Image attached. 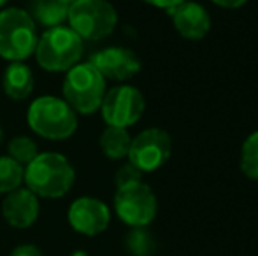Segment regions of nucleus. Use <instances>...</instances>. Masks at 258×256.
<instances>
[{
    "label": "nucleus",
    "mask_w": 258,
    "mask_h": 256,
    "mask_svg": "<svg viewBox=\"0 0 258 256\" xmlns=\"http://www.w3.org/2000/svg\"><path fill=\"white\" fill-rule=\"evenodd\" d=\"M39 154V147L30 137H14L9 142V156L21 165H28Z\"/></svg>",
    "instance_id": "obj_20"
},
{
    "label": "nucleus",
    "mask_w": 258,
    "mask_h": 256,
    "mask_svg": "<svg viewBox=\"0 0 258 256\" xmlns=\"http://www.w3.org/2000/svg\"><path fill=\"white\" fill-rule=\"evenodd\" d=\"M90 63L112 81H128L141 70V60L132 49L126 48H105L90 58Z\"/></svg>",
    "instance_id": "obj_11"
},
{
    "label": "nucleus",
    "mask_w": 258,
    "mask_h": 256,
    "mask_svg": "<svg viewBox=\"0 0 258 256\" xmlns=\"http://www.w3.org/2000/svg\"><path fill=\"white\" fill-rule=\"evenodd\" d=\"M211 2L223 7V9H239V7L244 6L248 0H211Z\"/></svg>",
    "instance_id": "obj_24"
},
{
    "label": "nucleus",
    "mask_w": 258,
    "mask_h": 256,
    "mask_svg": "<svg viewBox=\"0 0 258 256\" xmlns=\"http://www.w3.org/2000/svg\"><path fill=\"white\" fill-rule=\"evenodd\" d=\"M2 137H4V132H2V127H0V142H2Z\"/></svg>",
    "instance_id": "obj_26"
},
{
    "label": "nucleus",
    "mask_w": 258,
    "mask_h": 256,
    "mask_svg": "<svg viewBox=\"0 0 258 256\" xmlns=\"http://www.w3.org/2000/svg\"><path fill=\"white\" fill-rule=\"evenodd\" d=\"M25 168L11 156H0V193H11L21 186Z\"/></svg>",
    "instance_id": "obj_17"
},
{
    "label": "nucleus",
    "mask_w": 258,
    "mask_h": 256,
    "mask_svg": "<svg viewBox=\"0 0 258 256\" xmlns=\"http://www.w3.org/2000/svg\"><path fill=\"white\" fill-rule=\"evenodd\" d=\"M76 179L74 167L60 153H39L25 168L28 190L42 198H60L69 193Z\"/></svg>",
    "instance_id": "obj_1"
},
{
    "label": "nucleus",
    "mask_w": 258,
    "mask_h": 256,
    "mask_svg": "<svg viewBox=\"0 0 258 256\" xmlns=\"http://www.w3.org/2000/svg\"><path fill=\"white\" fill-rule=\"evenodd\" d=\"M126 249L132 256H151L155 253V239L146 230V226L130 230V233L126 235Z\"/></svg>",
    "instance_id": "obj_19"
},
{
    "label": "nucleus",
    "mask_w": 258,
    "mask_h": 256,
    "mask_svg": "<svg viewBox=\"0 0 258 256\" xmlns=\"http://www.w3.org/2000/svg\"><path fill=\"white\" fill-rule=\"evenodd\" d=\"M172 153V139L163 128L143 130L132 139L128 161L141 172H155L167 163Z\"/></svg>",
    "instance_id": "obj_9"
},
{
    "label": "nucleus",
    "mask_w": 258,
    "mask_h": 256,
    "mask_svg": "<svg viewBox=\"0 0 258 256\" xmlns=\"http://www.w3.org/2000/svg\"><path fill=\"white\" fill-rule=\"evenodd\" d=\"M85 44L83 39L71 27L48 28L39 37L35 46V58L37 63L48 72H67L74 65L81 62Z\"/></svg>",
    "instance_id": "obj_2"
},
{
    "label": "nucleus",
    "mask_w": 258,
    "mask_h": 256,
    "mask_svg": "<svg viewBox=\"0 0 258 256\" xmlns=\"http://www.w3.org/2000/svg\"><path fill=\"white\" fill-rule=\"evenodd\" d=\"M143 181V172L139 168H136L132 163H126L123 167L118 168L114 176V183H116V188H123V186H128V185H136V183Z\"/></svg>",
    "instance_id": "obj_21"
},
{
    "label": "nucleus",
    "mask_w": 258,
    "mask_h": 256,
    "mask_svg": "<svg viewBox=\"0 0 258 256\" xmlns=\"http://www.w3.org/2000/svg\"><path fill=\"white\" fill-rule=\"evenodd\" d=\"M27 120L37 135L49 140L69 139L78 128V114L65 102L53 95L39 97L28 107Z\"/></svg>",
    "instance_id": "obj_3"
},
{
    "label": "nucleus",
    "mask_w": 258,
    "mask_h": 256,
    "mask_svg": "<svg viewBox=\"0 0 258 256\" xmlns=\"http://www.w3.org/2000/svg\"><path fill=\"white\" fill-rule=\"evenodd\" d=\"M69 7L71 4L65 0H32L28 14L35 23L53 28L67 21Z\"/></svg>",
    "instance_id": "obj_15"
},
{
    "label": "nucleus",
    "mask_w": 258,
    "mask_h": 256,
    "mask_svg": "<svg viewBox=\"0 0 258 256\" xmlns=\"http://www.w3.org/2000/svg\"><path fill=\"white\" fill-rule=\"evenodd\" d=\"M76 256H86L85 253H76Z\"/></svg>",
    "instance_id": "obj_27"
},
{
    "label": "nucleus",
    "mask_w": 258,
    "mask_h": 256,
    "mask_svg": "<svg viewBox=\"0 0 258 256\" xmlns=\"http://www.w3.org/2000/svg\"><path fill=\"white\" fill-rule=\"evenodd\" d=\"M11 256H44L41 253V249L30 244H25V246H18L16 249L11 253Z\"/></svg>",
    "instance_id": "obj_22"
},
{
    "label": "nucleus",
    "mask_w": 258,
    "mask_h": 256,
    "mask_svg": "<svg viewBox=\"0 0 258 256\" xmlns=\"http://www.w3.org/2000/svg\"><path fill=\"white\" fill-rule=\"evenodd\" d=\"M67 21L83 41H100L114 32L118 13L107 0H76L69 7Z\"/></svg>",
    "instance_id": "obj_6"
},
{
    "label": "nucleus",
    "mask_w": 258,
    "mask_h": 256,
    "mask_svg": "<svg viewBox=\"0 0 258 256\" xmlns=\"http://www.w3.org/2000/svg\"><path fill=\"white\" fill-rule=\"evenodd\" d=\"M100 149L109 160H121V158L128 156L130 144H132V137H130L128 130L119 128V127H107L100 135Z\"/></svg>",
    "instance_id": "obj_16"
},
{
    "label": "nucleus",
    "mask_w": 258,
    "mask_h": 256,
    "mask_svg": "<svg viewBox=\"0 0 258 256\" xmlns=\"http://www.w3.org/2000/svg\"><path fill=\"white\" fill-rule=\"evenodd\" d=\"M114 209L118 218L132 228L148 226L156 216V197L153 190L143 181L116 188Z\"/></svg>",
    "instance_id": "obj_7"
},
{
    "label": "nucleus",
    "mask_w": 258,
    "mask_h": 256,
    "mask_svg": "<svg viewBox=\"0 0 258 256\" xmlns=\"http://www.w3.org/2000/svg\"><path fill=\"white\" fill-rule=\"evenodd\" d=\"M105 79L90 62L78 63L63 79L65 102L79 114H93L100 109L105 95Z\"/></svg>",
    "instance_id": "obj_4"
},
{
    "label": "nucleus",
    "mask_w": 258,
    "mask_h": 256,
    "mask_svg": "<svg viewBox=\"0 0 258 256\" xmlns=\"http://www.w3.org/2000/svg\"><path fill=\"white\" fill-rule=\"evenodd\" d=\"M65 2H69V4H72V2H76V0H65Z\"/></svg>",
    "instance_id": "obj_28"
},
{
    "label": "nucleus",
    "mask_w": 258,
    "mask_h": 256,
    "mask_svg": "<svg viewBox=\"0 0 258 256\" xmlns=\"http://www.w3.org/2000/svg\"><path fill=\"white\" fill-rule=\"evenodd\" d=\"M174 28L181 37L188 41H201L211 30V16L202 4L184 0L183 4L169 11Z\"/></svg>",
    "instance_id": "obj_12"
},
{
    "label": "nucleus",
    "mask_w": 258,
    "mask_h": 256,
    "mask_svg": "<svg viewBox=\"0 0 258 256\" xmlns=\"http://www.w3.org/2000/svg\"><path fill=\"white\" fill-rule=\"evenodd\" d=\"M7 2H9V0H0V7H4V6H6Z\"/></svg>",
    "instance_id": "obj_25"
},
{
    "label": "nucleus",
    "mask_w": 258,
    "mask_h": 256,
    "mask_svg": "<svg viewBox=\"0 0 258 256\" xmlns=\"http://www.w3.org/2000/svg\"><path fill=\"white\" fill-rule=\"evenodd\" d=\"M69 225L83 235H99L109 226L111 211L102 200L93 197H81L69 207Z\"/></svg>",
    "instance_id": "obj_10"
},
{
    "label": "nucleus",
    "mask_w": 258,
    "mask_h": 256,
    "mask_svg": "<svg viewBox=\"0 0 258 256\" xmlns=\"http://www.w3.org/2000/svg\"><path fill=\"white\" fill-rule=\"evenodd\" d=\"M241 170L248 179L258 181V130L246 137L241 147Z\"/></svg>",
    "instance_id": "obj_18"
},
{
    "label": "nucleus",
    "mask_w": 258,
    "mask_h": 256,
    "mask_svg": "<svg viewBox=\"0 0 258 256\" xmlns=\"http://www.w3.org/2000/svg\"><path fill=\"white\" fill-rule=\"evenodd\" d=\"M143 2L150 4V6H153V7H158V9L170 11L172 7L179 6V4H183L184 0H143Z\"/></svg>",
    "instance_id": "obj_23"
},
{
    "label": "nucleus",
    "mask_w": 258,
    "mask_h": 256,
    "mask_svg": "<svg viewBox=\"0 0 258 256\" xmlns=\"http://www.w3.org/2000/svg\"><path fill=\"white\" fill-rule=\"evenodd\" d=\"M144 109H146V100L144 95L136 86L121 84L114 86L109 92H105L102 106V118L107 127H119L128 128L141 120Z\"/></svg>",
    "instance_id": "obj_8"
},
{
    "label": "nucleus",
    "mask_w": 258,
    "mask_h": 256,
    "mask_svg": "<svg viewBox=\"0 0 258 256\" xmlns=\"http://www.w3.org/2000/svg\"><path fill=\"white\" fill-rule=\"evenodd\" d=\"M2 214L14 228H28L34 225L39 216V197L28 188L14 190L4 198Z\"/></svg>",
    "instance_id": "obj_13"
},
{
    "label": "nucleus",
    "mask_w": 258,
    "mask_h": 256,
    "mask_svg": "<svg viewBox=\"0 0 258 256\" xmlns=\"http://www.w3.org/2000/svg\"><path fill=\"white\" fill-rule=\"evenodd\" d=\"M4 92L9 99L13 100H23L34 90V74L32 68L23 62H11L4 74Z\"/></svg>",
    "instance_id": "obj_14"
},
{
    "label": "nucleus",
    "mask_w": 258,
    "mask_h": 256,
    "mask_svg": "<svg viewBox=\"0 0 258 256\" xmlns=\"http://www.w3.org/2000/svg\"><path fill=\"white\" fill-rule=\"evenodd\" d=\"M37 27L30 14L11 7L0 13V56L9 62H23L37 46Z\"/></svg>",
    "instance_id": "obj_5"
}]
</instances>
